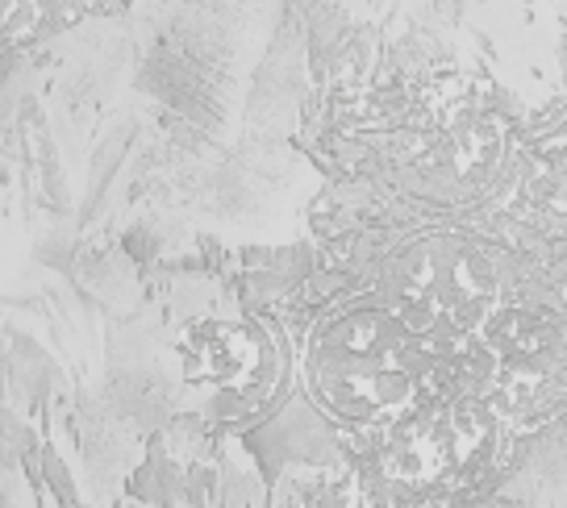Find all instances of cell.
Returning a JSON list of instances; mask_svg holds the SVG:
<instances>
[{
    "instance_id": "cell-5",
    "label": "cell",
    "mask_w": 567,
    "mask_h": 508,
    "mask_svg": "<svg viewBox=\"0 0 567 508\" xmlns=\"http://www.w3.org/2000/svg\"><path fill=\"white\" fill-rule=\"evenodd\" d=\"M276 342L255 321H205L184 342V375L221 396H259L276 380Z\"/></svg>"
},
{
    "instance_id": "cell-3",
    "label": "cell",
    "mask_w": 567,
    "mask_h": 508,
    "mask_svg": "<svg viewBox=\"0 0 567 508\" xmlns=\"http://www.w3.org/2000/svg\"><path fill=\"white\" fill-rule=\"evenodd\" d=\"M484 359V401L501 425L534 429L567 401V325L505 300L472 338Z\"/></svg>"
},
{
    "instance_id": "cell-4",
    "label": "cell",
    "mask_w": 567,
    "mask_h": 508,
    "mask_svg": "<svg viewBox=\"0 0 567 508\" xmlns=\"http://www.w3.org/2000/svg\"><path fill=\"white\" fill-rule=\"evenodd\" d=\"M501 421L480 392L434 396L384 429L380 467L401 488H451L493 463Z\"/></svg>"
},
{
    "instance_id": "cell-2",
    "label": "cell",
    "mask_w": 567,
    "mask_h": 508,
    "mask_svg": "<svg viewBox=\"0 0 567 508\" xmlns=\"http://www.w3.org/2000/svg\"><path fill=\"white\" fill-rule=\"evenodd\" d=\"M389 309L430 342H472L505 304L496 250L472 234L434 229L389 263Z\"/></svg>"
},
{
    "instance_id": "cell-1",
    "label": "cell",
    "mask_w": 567,
    "mask_h": 508,
    "mask_svg": "<svg viewBox=\"0 0 567 508\" xmlns=\"http://www.w3.org/2000/svg\"><path fill=\"white\" fill-rule=\"evenodd\" d=\"M439 342L413 333L389 304L326 317L305 346V387L334 421L392 429L439 380Z\"/></svg>"
}]
</instances>
